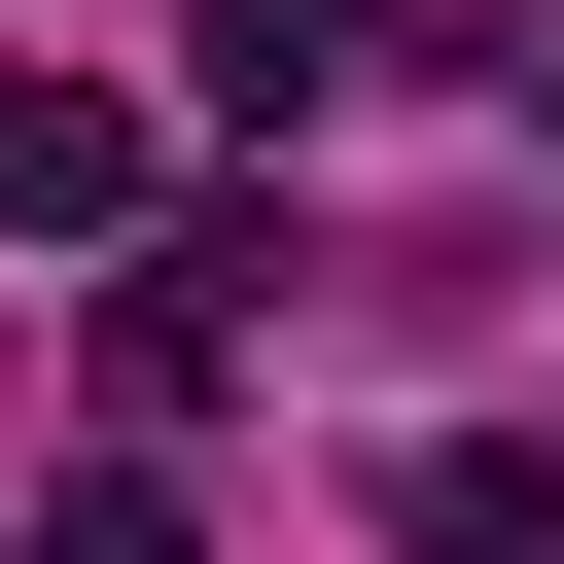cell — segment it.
I'll return each mask as SVG.
<instances>
[{"mask_svg":"<svg viewBox=\"0 0 564 564\" xmlns=\"http://www.w3.org/2000/svg\"><path fill=\"white\" fill-rule=\"evenodd\" d=\"M35 564H212V529H176V458H70V494H35Z\"/></svg>","mask_w":564,"mask_h":564,"instance_id":"5b68a950","label":"cell"},{"mask_svg":"<svg viewBox=\"0 0 564 564\" xmlns=\"http://www.w3.org/2000/svg\"><path fill=\"white\" fill-rule=\"evenodd\" d=\"M212 352H247V247H141V282H106V388H141V423H212Z\"/></svg>","mask_w":564,"mask_h":564,"instance_id":"3957f363","label":"cell"},{"mask_svg":"<svg viewBox=\"0 0 564 564\" xmlns=\"http://www.w3.org/2000/svg\"><path fill=\"white\" fill-rule=\"evenodd\" d=\"M0 247H141V106L106 70H0Z\"/></svg>","mask_w":564,"mask_h":564,"instance_id":"6da1fadb","label":"cell"},{"mask_svg":"<svg viewBox=\"0 0 564 564\" xmlns=\"http://www.w3.org/2000/svg\"><path fill=\"white\" fill-rule=\"evenodd\" d=\"M176 106H212V141H317V106H352V0H176Z\"/></svg>","mask_w":564,"mask_h":564,"instance_id":"7a4b0ae2","label":"cell"},{"mask_svg":"<svg viewBox=\"0 0 564 564\" xmlns=\"http://www.w3.org/2000/svg\"><path fill=\"white\" fill-rule=\"evenodd\" d=\"M388 564H564V458H388Z\"/></svg>","mask_w":564,"mask_h":564,"instance_id":"277c9868","label":"cell"}]
</instances>
